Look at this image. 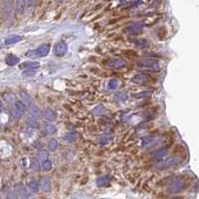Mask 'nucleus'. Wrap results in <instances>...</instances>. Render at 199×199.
I'll list each match as a JSON object with an SVG mask.
<instances>
[{
    "label": "nucleus",
    "instance_id": "nucleus-20",
    "mask_svg": "<svg viewBox=\"0 0 199 199\" xmlns=\"http://www.w3.org/2000/svg\"><path fill=\"white\" fill-rule=\"evenodd\" d=\"M14 108L16 109L19 113H21V115H23V113H26V110H27V107L24 105L23 103L21 102V101H16V102L14 103Z\"/></svg>",
    "mask_w": 199,
    "mask_h": 199
},
{
    "label": "nucleus",
    "instance_id": "nucleus-32",
    "mask_svg": "<svg viewBox=\"0 0 199 199\" xmlns=\"http://www.w3.org/2000/svg\"><path fill=\"white\" fill-rule=\"evenodd\" d=\"M104 107L102 106V105H100V106H97L96 108L94 109V113H95V115H102V113H104Z\"/></svg>",
    "mask_w": 199,
    "mask_h": 199
},
{
    "label": "nucleus",
    "instance_id": "nucleus-38",
    "mask_svg": "<svg viewBox=\"0 0 199 199\" xmlns=\"http://www.w3.org/2000/svg\"><path fill=\"white\" fill-rule=\"evenodd\" d=\"M1 108H2V102L0 101V110H1Z\"/></svg>",
    "mask_w": 199,
    "mask_h": 199
},
{
    "label": "nucleus",
    "instance_id": "nucleus-25",
    "mask_svg": "<svg viewBox=\"0 0 199 199\" xmlns=\"http://www.w3.org/2000/svg\"><path fill=\"white\" fill-rule=\"evenodd\" d=\"M44 129L48 134H53L56 132V128L52 124H46L44 125Z\"/></svg>",
    "mask_w": 199,
    "mask_h": 199
},
{
    "label": "nucleus",
    "instance_id": "nucleus-11",
    "mask_svg": "<svg viewBox=\"0 0 199 199\" xmlns=\"http://www.w3.org/2000/svg\"><path fill=\"white\" fill-rule=\"evenodd\" d=\"M19 96L21 98V102L23 103L25 106L26 107L32 106V99H31V97L29 96V94L24 91H21L20 93H19Z\"/></svg>",
    "mask_w": 199,
    "mask_h": 199
},
{
    "label": "nucleus",
    "instance_id": "nucleus-7",
    "mask_svg": "<svg viewBox=\"0 0 199 199\" xmlns=\"http://www.w3.org/2000/svg\"><path fill=\"white\" fill-rule=\"evenodd\" d=\"M148 79H149V77H148V75L146 74H137L135 75L134 78H132L131 82L134 84H137V85H143L145 84L146 82H148Z\"/></svg>",
    "mask_w": 199,
    "mask_h": 199
},
{
    "label": "nucleus",
    "instance_id": "nucleus-29",
    "mask_svg": "<svg viewBox=\"0 0 199 199\" xmlns=\"http://www.w3.org/2000/svg\"><path fill=\"white\" fill-rule=\"evenodd\" d=\"M118 86H119V82L118 80H116V79H112V80L109 81V84H108L109 90H115Z\"/></svg>",
    "mask_w": 199,
    "mask_h": 199
},
{
    "label": "nucleus",
    "instance_id": "nucleus-28",
    "mask_svg": "<svg viewBox=\"0 0 199 199\" xmlns=\"http://www.w3.org/2000/svg\"><path fill=\"white\" fill-rule=\"evenodd\" d=\"M10 116H11V118L13 119H18L22 115L18 112L16 109L14 108V107H12L11 110H10Z\"/></svg>",
    "mask_w": 199,
    "mask_h": 199
},
{
    "label": "nucleus",
    "instance_id": "nucleus-21",
    "mask_svg": "<svg viewBox=\"0 0 199 199\" xmlns=\"http://www.w3.org/2000/svg\"><path fill=\"white\" fill-rule=\"evenodd\" d=\"M79 137H80V134H79L77 131L69 132V134H67L65 135V140L67 141H69V143H73V141L77 140Z\"/></svg>",
    "mask_w": 199,
    "mask_h": 199
},
{
    "label": "nucleus",
    "instance_id": "nucleus-9",
    "mask_svg": "<svg viewBox=\"0 0 199 199\" xmlns=\"http://www.w3.org/2000/svg\"><path fill=\"white\" fill-rule=\"evenodd\" d=\"M18 194L20 195L21 199H34L32 194L29 192V190L22 184L18 186Z\"/></svg>",
    "mask_w": 199,
    "mask_h": 199
},
{
    "label": "nucleus",
    "instance_id": "nucleus-36",
    "mask_svg": "<svg viewBox=\"0 0 199 199\" xmlns=\"http://www.w3.org/2000/svg\"><path fill=\"white\" fill-rule=\"evenodd\" d=\"M31 164H32V167H33V168L35 169V170H37V169H38V166H39V164H40V163L38 162V160L35 158V159H34L33 161H32V163H31Z\"/></svg>",
    "mask_w": 199,
    "mask_h": 199
},
{
    "label": "nucleus",
    "instance_id": "nucleus-2",
    "mask_svg": "<svg viewBox=\"0 0 199 199\" xmlns=\"http://www.w3.org/2000/svg\"><path fill=\"white\" fill-rule=\"evenodd\" d=\"M50 52V45L49 44H42L36 49L31 50L26 54V56H33V57H45L49 54Z\"/></svg>",
    "mask_w": 199,
    "mask_h": 199
},
{
    "label": "nucleus",
    "instance_id": "nucleus-24",
    "mask_svg": "<svg viewBox=\"0 0 199 199\" xmlns=\"http://www.w3.org/2000/svg\"><path fill=\"white\" fill-rule=\"evenodd\" d=\"M41 167H42V169L45 170V171H49V170L52 169V162L47 158L44 160V161L41 162Z\"/></svg>",
    "mask_w": 199,
    "mask_h": 199
},
{
    "label": "nucleus",
    "instance_id": "nucleus-14",
    "mask_svg": "<svg viewBox=\"0 0 199 199\" xmlns=\"http://www.w3.org/2000/svg\"><path fill=\"white\" fill-rule=\"evenodd\" d=\"M42 113H43L44 118H45L47 121H55L57 118L56 113L51 109H45L42 112Z\"/></svg>",
    "mask_w": 199,
    "mask_h": 199
},
{
    "label": "nucleus",
    "instance_id": "nucleus-30",
    "mask_svg": "<svg viewBox=\"0 0 199 199\" xmlns=\"http://www.w3.org/2000/svg\"><path fill=\"white\" fill-rule=\"evenodd\" d=\"M153 140H154V137H145L143 138V141H141V143H143V146H147V145L152 143Z\"/></svg>",
    "mask_w": 199,
    "mask_h": 199
},
{
    "label": "nucleus",
    "instance_id": "nucleus-35",
    "mask_svg": "<svg viewBox=\"0 0 199 199\" xmlns=\"http://www.w3.org/2000/svg\"><path fill=\"white\" fill-rule=\"evenodd\" d=\"M110 140V138L109 137H103L102 138H101V141H100V143H102V144H106V143H109Z\"/></svg>",
    "mask_w": 199,
    "mask_h": 199
},
{
    "label": "nucleus",
    "instance_id": "nucleus-33",
    "mask_svg": "<svg viewBox=\"0 0 199 199\" xmlns=\"http://www.w3.org/2000/svg\"><path fill=\"white\" fill-rule=\"evenodd\" d=\"M36 74V72L34 70H27L23 72V76H34Z\"/></svg>",
    "mask_w": 199,
    "mask_h": 199
},
{
    "label": "nucleus",
    "instance_id": "nucleus-5",
    "mask_svg": "<svg viewBox=\"0 0 199 199\" xmlns=\"http://www.w3.org/2000/svg\"><path fill=\"white\" fill-rule=\"evenodd\" d=\"M107 66L112 69H121L127 66V62H125L124 59H121V58L110 59L109 61L107 62Z\"/></svg>",
    "mask_w": 199,
    "mask_h": 199
},
{
    "label": "nucleus",
    "instance_id": "nucleus-6",
    "mask_svg": "<svg viewBox=\"0 0 199 199\" xmlns=\"http://www.w3.org/2000/svg\"><path fill=\"white\" fill-rule=\"evenodd\" d=\"M68 51V46L67 44L64 42H59L57 43L54 46V55L58 56V57H62L64 56Z\"/></svg>",
    "mask_w": 199,
    "mask_h": 199
},
{
    "label": "nucleus",
    "instance_id": "nucleus-4",
    "mask_svg": "<svg viewBox=\"0 0 199 199\" xmlns=\"http://www.w3.org/2000/svg\"><path fill=\"white\" fill-rule=\"evenodd\" d=\"M143 29V24L135 23L125 27L124 29V32L125 34H128V35H137V34H140L141 32Z\"/></svg>",
    "mask_w": 199,
    "mask_h": 199
},
{
    "label": "nucleus",
    "instance_id": "nucleus-34",
    "mask_svg": "<svg viewBox=\"0 0 199 199\" xmlns=\"http://www.w3.org/2000/svg\"><path fill=\"white\" fill-rule=\"evenodd\" d=\"M6 199H18V197H17V194L15 193V192H10V193H8Z\"/></svg>",
    "mask_w": 199,
    "mask_h": 199
},
{
    "label": "nucleus",
    "instance_id": "nucleus-18",
    "mask_svg": "<svg viewBox=\"0 0 199 199\" xmlns=\"http://www.w3.org/2000/svg\"><path fill=\"white\" fill-rule=\"evenodd\" d=\"M28 190L30 193H36L39 190V183L36 180H30L28 182Z\"/></svg>",
    "mask_w": 199,
    "mask_h": 199
},
{
    "label": "nucleus",
    "instance_id": "nucleus-3",
    "mask_svg": "<svg viewBox=\"0 0 199 199\" xmlns=\"http://www.w3.org/2000/svg\"><path fill=\"white\" fill-rule=\"evenodd\" d=\"M137 65L141 68L155 69L158 68V61L154 58H144L143 60H140Z\"/></svg>",
    "mask_w": 199,
    "mask_h": 199
},
{
    "label": "nucleus",
    "instance_id": "nucleus-15",
    "mask_svg": "<svg viewBox=\"0 0 199 199\" xmlns=\"http://www.w3.org/2000/svg\"><path fill=\"white\" fill-rule=\"evenodd\" d=\"M29 113H30V116L34 119H38L41 118V116H42V112L37 108V107H34V106H31L29 107Z\"/></svg>",
    "mask_w": 199,
    "mask_h": 199
},
{
    "label": "nucleus",
    "instance_id": "nucleus-22",
    "mask_svg": "<svg viewBox=\"0 0 199 199\" xmlns=\"http://www.w3.org/2000/svg\"><path fill=\"white\" fill-rule=\"evenodd\" d=\"M26 7V0H16V9L19 13H23Z\"/></svg>",
    "mask_w": 199,
    "mask_h": 199
},
{
    "label": "nucleus",
    "instance_id": "nucleus-10",
    "mask_svg": "<svg viewBox=\"0 0 199 199\" xmlns=\"http://www.w3.org/2000/svg\"><path fill=\"white\" fill-rule=\"evenodd\" d=\"M40 187L43 191L45 192H49L51 191V180L47 177V176H43L42 178L40 179Z\"/></svg>",
    "mask_w": 199,
    "mask_h": 199
},
{
    "label": "nucleus",
    "instance_id": "nucleus-1",
    "mask_svg": "<svg viewBox=\"0 0 199 199\" xmlns=\"http://www.w3.org/2000/svg\"><path fill=\"white\" fill-rule=\"evenodd\" d=\"M179 162H180V159H179L178 157L171 156V157H168V158L159 161L156 164V168L159 170L168 169V168H171V167L176 166L177 164H179Z\"/></svg>",
    "mask_w": 199,
    "mask_h": 199
},
{
    "label": "nucleus",
    "instance_id": "nucleus-23",
    "mask_svg": "<svg viewBox=\"0 0 199 199\" xmlns=\"http://www.w3.org/2000/svg\"><path fill=\"white\" fill-rule=\"evenodd\" d=\"M152 93L150 91H144V92H140L138 94H134V97L137 98V99H146V98H149Z\"/></svg>",
    "mask_w": 199,
    "mask_h": 199
},
{
    "label": "nucleus",
    "instance_id": "nucleus-26",
    "mask_svg": "<svg viewBox=\"0 0 199 199\" xmlns=\"http://www.w3.org/2000/svg\"><path fill=\"white\" fill-rule=\"evenodd\" d=\"M109 177L108 176H102V177H99L97 179V184L99 186H104V185H107L109 183Z\"/></svg>",
    "mask_w": 199,
    "mask_h": 199
},
{
    "label": "nucleus",
    "instance_id": "nucleus-8",
    "mask_svg": "<svg viewBox=\"0 0 199 199\" xmlns=\"http://www.w3.org/2000/svg\"><path fill=\"white\" fill-rule=\"evenodd\" d=\"M182 187H183V182L181 180H179V179H177V180H174L169 185L168 192H170V193H176V192L180 191Z\"/></svg>",
    "mask_w": 199,
    "mask_h": 199
},
{
    "label": "nucleus",
    "instance_id": "nucleus-37",
    "mask_svg": "<svg viewBox=\"0 0 199 199\" xmlns=\"http://www.w3.org/2000/svg\"><path fill=\"white\" fill-rule=\"evenodd\" d=\"M39 0H28V2H29V6H31V5H34L35 3H37Z\"/></svg>",
    "mask_w": 199,
    "mask_h": 199
},
{
    "label": "nucleus",
    "instance_id": "nucleus-13",
    "mask_svg": "<svg viewBox=\"0 0 199 199\" xmlns=\"http://www.w3.org/2000/svg\"><path fill=\"white\" fill-rule=\"evenodd\" d=\"M41 64L39 62H24L20 65L21 69H27V70H34L39 68Z\"/></svg>",
    "mask_w": 199,
    "mask_h": 199
},
{
    "label": "nucleus",
    "instance_id": "nucleus-12",
    "mask_svg": "<svg viewBox=\"0 0 199 199\" xmlns=\"http://www.w3.org/2000/svg\"><path fill=\"white\" fill-rule=\"evenodd\" d=\"M166 153H167L166 148H159V149L153 151V152L151 153V157L155 160H161L162 157L166 155Z\"/></svg>",
    "mask_w": 199,
    "mask_h": 199
},
{
    "label": "nucleus",
    "instance_id": "nucleus-19",
    "mask_svg": "<svg viewBox=\"0 0 199 199\" xmlns=\"http://www.w3.org/2000/svg\"><path fill=\"white\" fill-rule=\"evenodd\" d=\"M21 40H22L21 36H18V35L10 36V37L6 38L5 41H4V44H5V45H11V44H15V43L20 42Z\"/></svg>",
    "mask_w": 199,
    "mask_h": 199
},
{
    "label": "nucleus",
    "instance_id": "nucleus-16",
    "mask_svg": "<svg viewBox=\"0 0 199 199\" xmlns=\"http://www.w3.org/2000/svg\"><path fill=\"white\" fill-rule=\"evenodd\" d=\"M19 62H20V59L13 54L7 55V57H6V59H5V63L8 66H15V65H17Z\"/></svg>",
    "mask_w": 199,
    "mask_h": 199
},
{
    "label": "nucleus",
    "instance_id": "nucleus-31",
    "mask_svg": "<svg viewBox=\"0 0 199 199\" xmlns=\"http://www.w3.org/2000/svg\"><path fill=\"white\" fill-rule=\"evenodd\" d=\"M57 147H58V141L53 138V140H50V143L48 144V148H49L50 150L53 151V150H55Z\"/></svg>",
    "mask_w": 199,
    "mask_h": 199
},
{
    "label": "nucleus",
    "instance_id": "nucleus-27",
    "mask_svg": "<svg viewBox=\"0 0 199 199\" xmlns=\"http://www.w3.org/2000/svg\"><path fill=\"white\" fill-rule=\"evenodd\" d=\"M48 158V153L46 152V151H40L39 153H38V155L36 157V159L38 160V162H42L44 161L45 159Z\"/></svg>",
    "mask_w": 199,
    "mask_h": 199
},
{
    "label": "nucleus",
    "instance_id": "nucleus-17",
    "mask_svg": "<svg viewBox=\"0 0 199 199\" xmlns=\"http://www.w3.org/2000/svg\"><path fill=\"white\" fill-rule=\"evenodd\" d=\"M128 97V95L127 92H118V93H116L113 95V100L118 103H121L127 100Z\"/></svg>",
    "mask_w": 199,
    "mask_h": 199
}]
</instances>
